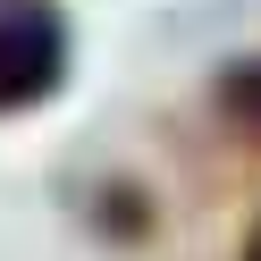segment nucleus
<instances>
[{
    "instance_id": "obj_1",
    "label": "nucleus",
    "mask_w": 261,
    "mask_h": 261,
    "mask_svg": "<svg viewBox=\"0 0 261 261\" xmlns=\"http://www.w3.org/2000/svg\"><path fill=\"white\" fill-rule=\"evenodd\" d=\"M68 76V17L51 0H0V110H34Z\"/></svg>"
},
{
    "instance_id": "obj_2",
    "label": "nucleus",
    "mask_w": 261,
    "mask_h": 261,
    "mask_svg": "<svg viewBox=\"0 0 261 261\" xmlns=\"http://www.w3.org/2000/svg\"><path fill=\"white\" fill-rule=\"evenodd\" d=\"M219 110H227L236 126H253V135H261V59H244V68L219 76Z\"/></svg>"
},
{
    "instance_id": "obj_3",
    "label": "nucleus",
    "mask_w": 261,
    "mask_h": 261,
    "mask_svg": "<svg viewBox=\"0 0 261 261\" xmlns=\"http://www.w3.org/2000/svg\"><path fill=\"white\" fill-rule=\"evenodd\" d=\"M244 261H261V219H253V236H244Z\"/></svg>"
}]
</instances>
